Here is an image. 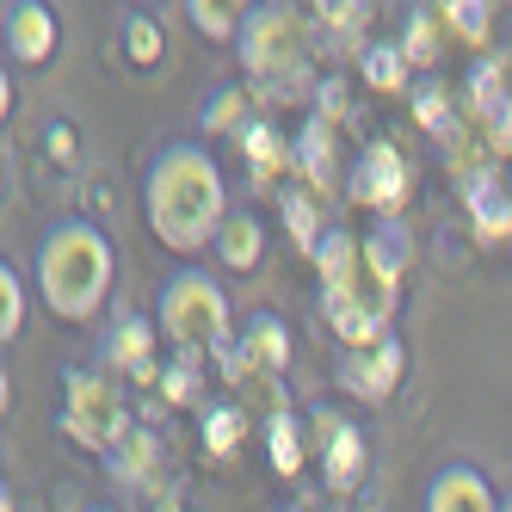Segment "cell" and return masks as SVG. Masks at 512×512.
Listing matches in <instances>:
<instances>
[{
  "mask_svg": "<svg viewBox=\"0 0 512 512\" xmlns=\"http://www.w3.org/2000/svg\"><path fill=\"white\" fill-rule=\"evenodd\" d=\"M408 260L414 241L395 216L377 223L364 241L352 229H327V241L315 247V284H321V315L346 340V352L389 340V315L401 278H408Z\"/></svg>",
  "mask_w": 512,
  "mask_h": 512,
  "instance_id": "obj_1",
  "label": "cell"
},
{
  "mask_svg": "<svg viewBox=\"0 0 512 512\" xmlns=\"http://www.w3.org/2000/svg\"><path fill=\"white\" fill-rule=\"evenodd\" d=\"M142 210L149 229L167 253H204L216 247L223 223L235 216L229 204V179L216 167V155L204 142H167L142 173Z\"/></svg>",
  "mask_w": 512,
  "mask_h": 512,
  "instance_id": "obj_2",
  "label": "cell"
},
{
  "mask_svg": "<svg viewBox=\"0 0 512 512\" xmlns=\"http://www.w3.org/2000/svg\"><path fill=\"white\" fill-rule=\"evenodd\" d=\"M112 272H118L112 235H105L93 216H62V223H50L38 253H31V284H38L44 309L68 327H81L105 309Z\"/></svg>",
  "mask_w": 512,
  "mask_h": 512,
  "instance_id": "obj_3",
  "label": "cell"
},
{
  "mask_svg": "<svg viewBox=\"0 0 512 512\" xmlns=\"http://www.w3.org/2000/svg\"><path fill=\"white\" fill-rule=\"evenodd\" d=\"M155 327H161V340L186 364H204V358H223L229 364L235 340H241L235 309H229V290L216 284L210 272H198V266L167 272L161 303H155Z\"/></svg>",
  "mask_w": 512,
  "mask_h": 512,
  "instance_id": "obj_4",
  "label": "cell"
},
{
  "mask_svg": "<svg viewBox=\"0 0 512 512\" xmlns=\"http://www.w3.org/2000/svg\"><path fill=\"white\" fill-rule=\"evenodd\" d=\"M241 62L247 75L272 87V93H303L309 87V19L284 0H266V7H247L241 25Z\"/></svg>",
  "mask_w": 512,
  "mask_h": 512,
  "instance_id": "obj_5",
  "label": "cell"
},
{
  "mask_svg": "<svg viewBox=\"0 0 512 512\" xmlns=\"http://www.w3.org/2000/svg\"><path fill=\"white\" fill-rule=\"evenodd\" d=\"M62 438L81 451H99V457H118L124 438L136 432L130 426V408L112 383V371H93V364H75L62 371V414H56Z\"/></svg>",
  "mask_w": 512,
  "mask_h": 512,
  "instance_id": "obj_6",
  "label": "cell"
},
{
  "mask_svg": "<svg viewBox=\"0 0 512 512\" xmlns=\"http://www.w3.org/2000/svg\"><path fill=\"white\" fill-rule=\"evenodd\" d=\"M334 377H340V389H346L352 401H364V408H383V401L401 389V377H408V346H401L395 334L377 340V346H358V352L340 358Z\"/></svg>",
  "mask_w": 512,
  "mask_h": 512,
  "instance_id": "obj_7",
  "label": "cell"
},
{
  "mask_svg": "<svg viewBox=\"0 0 512 512\" xmlns=\"http://www.w3.org/2000/svg\"><path fill=\"white\" fill-rule=\"evenodd\" d=\"M0 38H7V56L19 68H44L62 44V25L44 0H7V7H0Z\"/></svg>",
  "mask_w": 512,
  "mask_h": 512,
  "instance_id": "obj_8",
  "label": "cell"
},
{
  "mask_svg": "<svg viewBox=\"0 0 512 512\" xmlns=\"http://www.w3.org/2000/svg\"><path fill=\"white\" fill-rule=\"evenodd\" d=\"M229 377H284L290 371V327L260 309V315H247L241 321V340H235V358L223 364Z\"/></svg>",
  "mask_w": 512,
  "mask_h": 512,
  "instance_id": "obj_9",
  "label": "cell"
},
{
  "mask_svg": "<svg viewBox=\"0 0 512 512\" xmlns=\"http://www.w3.org/2000/svg\"><path fill=\"white\" fill-rule=\"evenodd\" d=\"M155 340H161L155 315H118L112 327H105V340H99V371L149 383L155 377Z\"/></svg>",
  "mask_w": 512,
  "mask_h": 512,
  "instance_id": "obj_10",
  "label": "cell"
},
{
  "mask_svg": "<svg viewBox=\"0 0 512 512\" xmlns=\"http://www.w3.org/2000/svg\"><path fill=\"white\" fill-rule=\"evenodd\" d=\"M315 432L327 438L321 445V482L334 494H352L364 488V475H371V445H364V432L340 414H315Z\"/></svg>",
  "mask_w": 512,
  "mask_h": 512,
  "instance_id": "obj_11",
  "label": "cell"
},
{
  "mask_svg": "<svg viewBox=\"0 0 512 512\" xmlns=\"http://www.w3.org/2000/svg\"><path fill=\"white\" fill-rule=\"evenodd\" d=\"M506 75H512L506 62H475V75H469V112L488 130V149L500 161H512V93H506Z\"/></svg>",
  "mask_w": 512,
  "mask_h": 512,
  "instance_id": "obj_12",
  "label": "cell"
},
{
  "mask_svg": "<svg viewBox=\"0 0 512 512\" xmlns=\"http://www.w3.org/2000/svg\"><path fill=\"white\" fill-rule=\"evenodd\" d=\"M352 198L383 210V223L395 216V204L408 198V167H401V155L389 149V142H371V149H364V161L352 173Z\"/></svg>",
  "mask_w": 512,
  "mask_h": 512,
  "instance_id": "obj_13",
  "label": "cell"
},
{
  "mask_svg": "<svg viewBox=\"0 0 512 512\" xmlns=\"http://www.w3.org/2000/svg\"><path fill=\"white\" fill-rule=\"evenodd\" d=\"M426 512H500V494L475 463H445L426 482Z\"/></svg>",
  "mask_w": 512,
  "mask_h": 512,
  "instance_id": "obj_14",
  "label": "cell"
},
{
  "mask_svg": "<svg viewBox=\"0 0 512 512\" xmlns=\"http://www.w3.org/2000/svg\"><path fill=\"white\" fill-rule=\"evenodd\" d=\"M210 253H216V260H223V272H235V278L260 272V260H266V223H260L253 210H235Z\"/></svg>",
  "mask_w": 512,
  "mask_h": 512,
  "instance_id": "obj_15",
  "label": "cell"
},
{
  "mask_svg": "<svg viewBox=\"0 0 512 512\" xmlns=\"http://www.w3.org/2000/svg\"><path fill=\"white\" fill-rule=\"evenodd\" d=\"M463 198L475 210V235H482V241L512 235V192L500 186V173H469L463 179Z\"/></svg>",
  "mask_w": 512,
  "mask_h": 512,
  "instance_id": "obj_16",
  "label": "cell"
},
{
  "mask_svg": "<svg viewBox=\"0 0 512 512\" xmlns=\"http://www.w3.org/2000/svg\"><path fill=\"white\" fill-rule=\"evenodd\" d=\"M290 155H297L290 167H297V173L309 179L315 192H327V186H334V124H327V118H309Z\"/></svg>",
  "mask_w": 512,
  "mask_h": 512,
  "instance_id": "obj_17",
  "label": "cell"
},
{
  "mask_svg": "<svg viewBox=\"0 0 512 512\" xmlns=\"http://www.w3.org/2000/svg\"><path fill=\"white\" fill-rule=\"evenodd\" d=\"M118 44H124V62L130 68H161V56H167V31H161V19L155 13H124V25H118Z\"/></svg>",
  "mask_w": 512,
  "mask_h": 512,
  "instance_id": "obj_18",
  "label": "cell"
},
{
  "mask_svg": "<svg viewBox=\"0 0 512 512\" xmlns=\"http://www.w3.org/2000/svg\"><path fill=\"white\" fill-rule=\"evenodd\" d=\"M266 451H272V469L278 475H297L303 469L309 445H303V414L297 408H272V420H266Z\"/></svg>",
  "mask_w": 512,
  "mask_h": 512,
  "instance_id": "obj_19",
  "label": "cell"
},
{
  "mask_svg": "<svg viewBox=\"0 0 512 512\" xmlns=\"http://www.w3.org/2000/svg\"><path fill=\"white\" fill-rule=\"evenodd\" d=\"M241 149H247V167H253V186H272L278 167H284V136H278V124L253 118L241 130Z\"/></svg>",
  "mask_w": 512,
  "mask_h": 512,
  "instance_id": "obj_20",
  "label": "cell"
},
{
  "mask_svg": "<svg viewBox=\"0 0 512 512\" xmlns=\"http://www.w3.org/2000/svg\"><path fill=\"white\" fill-rule=\"evenodd\" d=\"M186 19H192L198 38H210V44H241L247 7H223V0H186Z\"/></svg>",
  "mask_w": 512,
  "mask_h": 512,
  "instance_id": "obj_21",
  "label": "cell"
},
{
  "mask_svg": "<svg viewBox=\"0 0 512 512\" xmlns=\"http://www.w3.org/2000/svg\"><path fill=\"white\" fill-rule=\"evenodd\" d=\"M438 19H445V31H451V38H463L469 50H482L488 44V31H494V7H488V0H451V7H432Z\"/></svg>",
  "mask_w": 512,
  "mask_h": 512,
  "instance_id": "obj_22",
  "label": "cell"
},
{
  "mask_svg": "<svg viewBox=\"0 0 512 512\" xmlns=\"http://www.w3.org/2000/svg\"><path fill=\"white\" fill-rule=\"evenodd\" d=\"M253 118H247V87H216L210 99H204V130L210 136H223V130H247Z\"/></svg>",
  "mask_w": 512,
  "mask_h": 512,
  "instance_id": "obj_23",
  "label": "cell"
},
{
  "mask_svg": "<svg viewBox=\"0 0 512 512\" xmlns=\"http://www.w3.org/2000/svg\"><path fill=\"white\" fill-rule=\"evenodd\" d=\"M414 124L426 136H445L451 130V93H445V81H438V75L414 81Z\"/></svg>",
  "mask_w": 512,
  "mask_h": 512,
  "instance_id": "obj_24",
  "label": "cell"
},
{
  "mask_svg": "<svg viewBox=\"0 0 512 512\" xmlns=\"http://www.w3.org/2000/svg\"><path fill=\"white\" fill-rule=\"evenodd\" d=\"M241 438H247V414L229 408V401H216V408L204 414V451H210V457H229Z\"/></svg>",
  "mask_w": 512,
  "mask_h": 512,
  "instance_id": "obj_25",
  "label": "cell"
},
{
  "mask_svg": "<svg viewBox=\"0 0 512 512\" xmlns=\"http://www.w3.org/2000/svg\"><path fill=\"white\" fill-rule=\"evenodd\" d=\"M25 327V278L13 260H0V346H13Z\"/></svg>",
  "mask_w": 512,
  "mask_h": 512,
  "instance_id": "obj_26",
  "label": "cell"
},
{
  "mask_svg": "<svg viewBox=\"0 0 512 512\" xmlns=\"http://www.w3.org/2000/svg\"><path fill=\"white\" fill-rule=\"evenodd\" d=\"M284 223H290V235H297V247H309V260H315V247L327 241V229H321V210H315L309 192H284Z\"/></svg>",
  "mask_w": 512,
  "mask_h": 512,
  "instance_id": "obj_27",
  "label": "cell"
},
{
  "mask_svg": "<svg viewBox=\"0 0 512 512\" xmlns=\"http://www.w3.org/2000/svg\"><path fill=\"white\" fill-rule=\"evenodd\" d=\"M364 81H371L377 93H395V87H408V56H401L395 44H377V50H364Z\"/></svg>",
  "mask_w": 512,
  "mask_h": 512,
  "instance_id": "obj_28",
  "label": "cell"
},
{
  "mask_svg": "<svg viewBox=\"0 0 512 512\" xmlns=\"http://www.w3.org/2000/svg\"><path fill=\"white\" fill-rule=\"evenodd\" d=\"M432 7H420L414 19H408V38H401V56L408 62H420V68H432V56H438V44H432Z\"/></svg>",
  "mask_w": 512,
  "mask_h": 512,
  "instance_id": "obj_29",
  "label": "cell"
},
{
  "mask_svg": "<svg viewBox=\"0 0 512 512\" xmlns=\"http://www.w3.org/2000/svg\"><path fill=\"white\" fill-rule=\"evenodd\" d=\"M149 457H155V432H130L124 438V451H118V475H124V482H142V475H149Z\"/></svg>",
  "mask_w": 512,
  "mask_h": 512,
  "instance_id": "obj_30",
  "label": "cell"
},
{
  "mask_svg": "<svg viewBox=\"0 0 512 512\" xmlns=\"http://www.w3.org/2000/svg\"><path fill=\"white\" fill-rule=\"evenodd\" d=\"M161 395H167V401H192V395H198V364H186V358H179L173 371L161 377Z\"/></svg>",
  "mask_w": 512,
  "mask_h": 512,
  "instance_id": "obj_31",
  "label": "cell"
},
{
  "mask_svg": "<svg viewBox=\"0 0 512 512\" xmlns=\"http://www.w3.org/2000/svg\"><path fill=\"white\" fill-rule=\"evenodd\" d=\"M315 13H321V25L352 31V25H364V13H371V7H352V0H340V7H315Z\"/></svg>",
  "mask_w": 512,
  "mask_h": 512,
  "instance_id": "obj_32",
  "label": "cell"
},
{
  "mask_svg": "<svg viewBox=\"0 0 512 512\" xmlns=\"http://www.w3.org/2000/svg\"><path fill=\"white\" fill-rule=\"evenodd\" d=\"M50 155H56L62 167L75 161V130H68V124H56V130H50Z\"/></svg>",
  "mask_w": 512,
  "mask_h": 512,
  "instance_id": "obj_33",
  "label": "cell"
},
{
  "mask_svg": "<svg viewBox=\"0 0 512 512\" xmlns=\"http://www.w3.org/2000/svg\"><path fill=\"white\" fill-rule=\"evenodd\" d=\"M500 512H512V494H506V500H500Z\"/></svg>",
  "mask_w": 512,
  "mask_h": 512,
  "instance_id": "obj_34",
  "label": "cell"
},
{
  "mask_svg": "<svg viewBox=\"0 0 512 512\" xmlns=\"http://www.w3.org/2000/svg\"><path fill=\"white\" fill-rule=\"evenodd\" d=\"M99 512H124V506H99Z\"/></svg>",
  "mask_w": 512,
  "mask_h": 512,
  "instance_id": "obj_35",
  "label": "cell"
},
{
  "mask_svg": "<svg viewBox=\"0 0 512 512\" xmlns=\"http://www.w3.org/2000/svg\"><path fill=\"white\" fill-rule=\"evenodd\" d=\"M506 68H512V44H506Z\"/></svg>",
  "mask_w": 512,
  "mask_h": 512,
  "instance_id": "obj_36",
  "label": "cell"
},
{
  "mask_svg": "<svg viewBox=\"0 0 512 512\" xmlns=\"http://www.w3.org/2000/svg\"><path fill=\"white\" fill-rule=\"evenodd\" d=\"M167 512H179V506H167Z\"/></svg>",
  "mask_w": 512,
  "mask_h": 512,
  "instance_id": "obj_37",
  "label": "cell"
}]
</instances>
